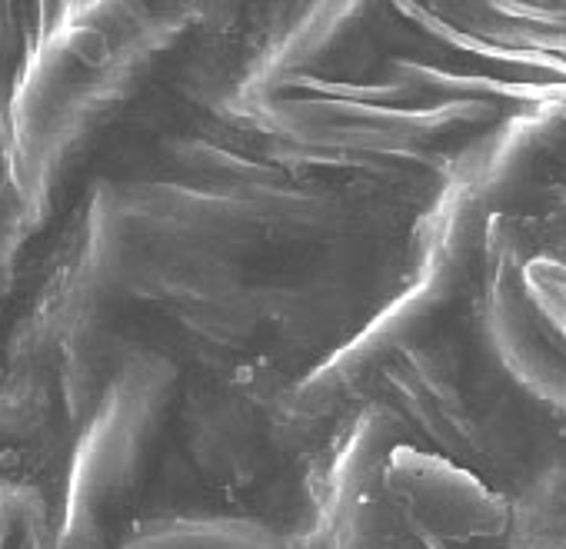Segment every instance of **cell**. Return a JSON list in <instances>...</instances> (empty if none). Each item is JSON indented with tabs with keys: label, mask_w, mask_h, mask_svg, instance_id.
Masks as SVG:
<instances>
[{
	"label": "cell",
	"mask_w": 566,
	"mask_h": 549,
	"mask_svg": "<svg viewBox=\"0 0 566 549\" xmlns=\"http://www.w3.org/2000/svg\"><path fill=\"white\" fill-rule=\"evenodd\" d=\"M367 403L390 413L407 440L476 473L510 503L563 426L496 360L480 324L476 294L433 334L394 357L377 373Z\"/></svg>",
	"instance_id": "cell-1"
},
{
	"label": "cell",
	"mask_w": 566,
	"mask_h": 549,
	"mask_svg": "<svg viewBox=\"0 0 566 549\" xmlns=\"http://www.w3.org/2000/svg\"><path fill=\"white\" fill-rule=\"evenodd\" d=\"M503 213L516 220L520 236L566 277V207L536 210V213H520V210H503Z\"/></svg>",
	"instance_id": "cell-6"
},
{
	"label": "cell",
	"mask_w": 566,
	"mask_h": 549,
	"mask_svg": "<svg viewBox=\"0 0 566 549\" xmlns=\"http://www.w3.org/2000/svg\"><path fill=\"white\" fill-rule=\"evenodd\" d=\"M294 383L287 367L266 357L200 367L184 393V426L197 463L213 479L250 486L287 469L304 450L324 446L334 426L314 430L291 416Z\"/></svg>",
	"instance_id": "cell-2"
},
{
	"label": "cell",
	"mask_w": 566,
	"mask_h": 549,
	"mask_svg": "<svg viewBox=\"0 0 566 549\" xmlns=\"http://www.w3.org/2000/svg\"><path fill=\"white\" fill-rule=\"evenodd\" d=\"M384 479L407 529L433 549L513 542L510 496L407 436L390 446Z\"/></svg>",
	"instance_id": "cell-4"
},
{
	"label": "cell",
	"mask_w": 566,
	"mask_h": 549,
	"mask_svg": "<svg viewBox=\"0 0 566 549\" xmlns=\"http://www.w3.org/2000/svg\"><path fill=\"white\" fill-rule=\"evenodd\" d=\"M120 549H327L321 532H291L253 516H177L147 522Z\"/></svg>",
	"instance_id": "cell-5"
},
{
	"label": "cell",
	"mask_w": 566,
	"mask_h": 549,
	"mask_svg": "<svg viewBox=\"0 0 566 549\" xmlns=\"http://www.w3.org/2000/svg\"><path fill=\"white\" fill-rule=\"evenodd\" d=\"M476 310L513 383L566 423V277L539 256L503 210L490 217Z\"/></svg>",
	"instance_id": "cell-3"
}]
</instances>
